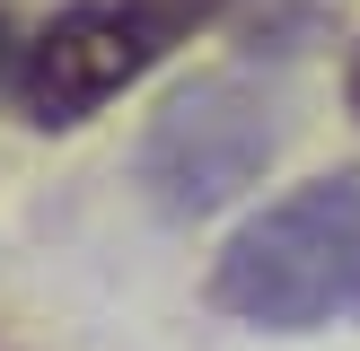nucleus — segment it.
<instances>
[{"instance_id":"f257e3e1","label":"nucleus","mask_w":360,"mask_h":351,"mask_svg":"<svg viewBox=\"0 0 360 351\" xmlns=\"http://www.w3.org/2000/svg\"><path fill=\"white\" fill-rule=\"evenodd\" d=\"M211 307L264 333L360 325V176H316L264 202L211 263Z\"/></svg>"},{"instance_id":"f03ea898","label":"nucleus","mask_w":360,"mask_h":351,"mask_svg":"<svg viewBox=\"0 0 360 351\" xmlns=\"http://www.w3.org/2000/svg\"><path fill=\"white\" fill-rule=\"evenodd\" d=\"M229 9L238 0H70L18 44L9 70L18 114L35 132H79L88 114H105L132 79H150L176 44H193Z\"/></svg>"},{"instance_id":"7ed1b4c3","label":"nucleus","mask_w":360,"mask_h":351,"mask_svg":"<svg viewBox=\"0 0 360 351\" xmlns=\"http://www.w3.org/2000/svg\"><path fill=\"white\" fill-rule=\"evenodd\" d=\"M281 132H290V123H281L273 88L238 79V70L193 79L185 97H167V114L141 140V185H150V202L167 211V220H202V211H220L229 193H246L273 167Z\"/></svg>"},{"instance_id":"20e7f679","label":"nucleus","mask_w":360,"mask_h":351,"mask_svg":"<svg viewBox=\"0 0 360 351\" xmlns=\"http://www.w3.org/2000/svg\"><path fill=\"white\" fill-rule=\"evenodd\" d=\"M343 97H352V114H360V53H352V70H343Z\"/></svg>"},{"instance_id":"39448f33","label":"nucleus","mask_w":360,"mask_h":351,"mask_svg":"<svg viewBox=\"0 0 360 351\" xmlns=\"http://www.w3.org/2000/svg\"><path fill=\"white\" fill-rule=\"evenodd\" d=\"M0 62H9V27H0ZM9 70H18V62H9Z\"/></svg>"}]
</instances>
